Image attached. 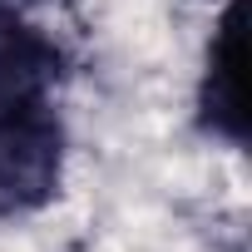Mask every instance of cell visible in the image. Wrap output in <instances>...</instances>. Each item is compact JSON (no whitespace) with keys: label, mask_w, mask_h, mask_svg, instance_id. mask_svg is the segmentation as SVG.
<instances>
[{"label":"cell","mask_w":252,"mask_h":252,"mask_svg":"<svg viewBox=\"0 0 252 252\" xmlns=\"http://www.w3.org/2000/svg\"><path fill=\"white\" fill-rule=\"evenodd\" d=\"M60 74V50L35 30L0 10V109L45 99V84Z\"/></svg>","instance_id":"3"},{"label":"cell","mask_w":252,"mask_h":252,"mask_svg":"<svg viewBox=\"0 0 252 252\" xmlns=\"http://www.w3.org/2000/svg\"><path fill=\"white\" fill-rule=\"evenodd\" d=\"M64 129L45 99L0 109V218L45 208L60 193Z\"/></svg>","instance_id":"1"},{"label":"cell","mask_w":252,"mask_h":252,"mask_svg":"<svg viewBox=\"0 0 252 252\" xmlns=\"http://www.w3.org/2000/svg\"><path fill=\"white\" fill-rule=\"evenodd\" d=\"M242 0H232L213 50H208V74H203V124L213 134L242 144L247 134V119H242Z\"/></svg>","instance_id":"2"},{"label":"cell","mask_w":252,"mask_h":252,"mask_svg":"<svg viewBox=\"0 0 252 252\" xmlns=\"http://www.w3.org/2000/svg\"><path fill=\"white\" fill-rule=\"evenodd\" d=\"M0 5H30V0H0Z\"/></svg>","instance_id":"4"},{"label":"cell","mask_w":252,"mask_h":252,"mask_svg":"<svg viewBox=\"0 0 252 252\" xmlns=\"http://www.w3.org/2000/svg\"><path fill=\"white\" fill-rule=\"evenodd\" d=\"M0 10H5V5H0Z\"/></svg>","instance_id":"5"}]
</instances>
